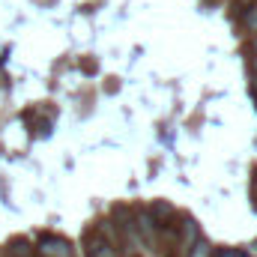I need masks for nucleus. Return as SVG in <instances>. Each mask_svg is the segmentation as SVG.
<instances>
[{
	"mask_svg": "<svg viewBox=\"0 0 257 257\" xmlns=\"http://www.w3.org/2000/svg\"><path fill=\"white\" fill-rule=\"evenodd\" d=\"M84 254L87 257H117V248L111 242H105L96 230H90L84 236Z\"/></svg>",
	"mask_w": 257,
	"mask_h": 257,
	"instance_id": "3",
	"label": "nucleus"
},
{
	"mask_svg": "<svg viewBox=\"0 0 257 257\" xmlns=\"http://www.w3.org/2000/svg\"><path fill=\"white\" fill-rule=\"evenodd\" d=\"M150 215H153L162 227H168V218H171V215H177V212H174V206H171L168 200H156V203L150 206Z\"/></svg>",
	"mask_w": 257,
	"mask_h": 257,
	"instance_id": "6",
	"label": "nucleus"
},
{
	"mask_svg": "<svg viewBox=\"0 0 257 257\" xmlns=\"http://www.w3.org/2000/svg\"><path fill=\"white\" fill-rule=\"evenodd\" d=\"M212 251H215V248H212V245H209V242H206V239L200 236V239H197V242L192 245L189 257H212Z\"/></svg>",
	"mask_w": 257,
	"mask_h": 257,
	"instance_id": "7",
	"label": "nucleus"
},
{
	"mask_svg": "<svg viewBox=\"0 0 257 257\" xmlns=\"http://www.w3.org/2000/svg\"><path fill=\"white\" fill-rule=\"evenodd\" d=\"M36 251L42 257H75V248L66 242L63 236H54V233H42L36 239Z\"/></svg>",
	"mask_w": 257,
	"mask_h": 257,
	"instance_id": "1",
	"label": "nucleus"
},
{
	"mask_svg": "<svg viewBox=\"0 0 257 257\" xmlns=\"http://www.w3.org/2000/svg\"><path fill=\"white\" fill-rule=\"evenodd\" d=\"M245 30L257 36V3L251 6V9H245Z\"/></svg>",
	"mask_w": 257,
	"mask_h": 257,
	"instance_id": "8",
	"label": "nucleus"
},
{
	"mask_svg": "<svg viewBox=\"0 0 257 257\" xmlns=\"http://www.w3.org/2000/svg\"><path fill=\"white\" fill-rule=\"evenodd\" d=\"M212 257H239L236 248H218V251H212Z\"/></svg>",
	"mask_w": 257,
	"mask_h": 257,
	"instance_id": "9",
	"label": "nucleus"
},
{
	"mask_svg": "<svg viewBox=\"0 0 257 257\" xmlns=\"http://www.w3.org/2000/svg\"><path fill=\"white\" fill-rule=\"evenodd\" d=\"M33 242L27 239V236H15V239H9L6 242V248H3V254L6 257H33Z\"/></svg>",
	"mask_w": 257,
	"mask_h": 257,
	"instance_id": "5",
	"label": "nucleus"
},
{
	"mask_svg": "<svg viewBox=\"0 0 257 257\" xmlns=\"http://www.w3.org/2000/svg\"><path fill=\"white\" fill-rule=\"evenodd\" d=\"M132 218H135V230H138V236H141L144 242H156V239H159V233L165 230V227L150 215V209H138Z\"/></svg>",
	"mask_w": 257,
	"mask_h": 257,
	"instance_id": "2",
	"label": "nucleus"
},
{
	"mask_svg": "<svg viewBox=\"0 0 257 257\" xmlns=\"http://www.w3.org/2000/svg\"><path fill=\"white\" fill-rule=\"evenodd\" d=\"M251 3H257V0H251Z\"/></svg>",
	"mask_w": 257,
	"mask_h": 257,
	"instance_id": "12",
	"label": "nucleus"
},
{
	"mask_svg": "<svg viewBox=\"0 0 257 257\" xmlns=\"http://www.w3.org/2000/svg\"><path fill=\"white\" fill-rule=\"evenodd\" d=\"M251 54L257 57V36H251Z\"/></svg>",
	"mask_w": 257,
	"mask_h": 257,
	"instance_id": "10",
	"label": "nucleus"
},
{
	"mask_svg": "<svg viewBox=\"0 0 257 257\" xmlns=\"http://www.w3.org/2000/svg\"><path fill=\"white\" fill-rule=\"evenodd\" d=\"M251 99H254V102H257V84H254V87H251Z\"/></svg>",
	"mask_w": 257,
	"mask_h": 257,
	"instance_id": "11",
	"label": "nucleus"
},
{
	"mask_svg": "<svg viewBox=\"0 0 257 257\" xmlns=\"http://www.w3.org/2000/svg\"><path fill=\"white\" fill-rule=\"evenodd\" d=\"M180 227H183V230H180V236H177V242H180V254L189 257L192 245L197 242V239H200V224H197L194 218H186Z\"/></svg>",
	"mask_w": 257,
	"mask_h": 257,
	"instance_id": "4",
	"label": "nucleus"
}]
</instances>
